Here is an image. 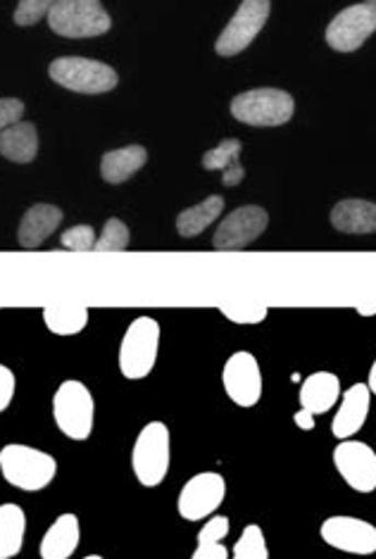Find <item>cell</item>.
<instances>
[{
    "instance_id": "cell-1",
    "label": "cell",
    "mask_w": 376,
    "mask_h": 559,
    "mask_svg": "<svg viewBox=\"0 0 376 559\" xmlns=\"http://www.w3.org/2000/svg\"><path fill=\"white\" fill-rule=\"evenodd\" d=\"M0 474L12 488L36 492L52 484V478L58 476V462L46 450L8 443L0 450Z\"/></svg>"
},
{
    "instance_id": "cell-2",
    "label": "cell",
    "mask_w": 376,
    "mask_h": 559,
    "mask_svg": "<svg viewBox=\"0 0 376 559\" xmlns=\"http://www.w3.org/2000/svg\"><path fill=\"white\" fill-rule=\"evenodd\" d=\"M172 464V436L165 421H148L131 448V472L143 488H157Z\"/></svg>"
},
{
    "instance_id": "cell-3",
    "label": "cell",
    "mask_w": 376,
    "mask_h": 559,
    "mask_svg": "<svg viewBox=\"0 0 376 559\" xmlns=\"http://www.w3.org/2000/svg\"><path fill=\"white\" fill-rule=\"evenodd\" d=\"M52 419L70 441H86L96 426V401L84 381L67 379L52 395Z\"/></svg>"
},
{
    "instance_id": "cell-4",
    "label": "cell",
    "mask_w": 376,
    "mask_h": 559,
    "mask_svg": "<svg viewBox=\"0 0 376 559\" xmlns=\"http://www.w3.org/2000/svg\"><path fill=\"white\" fill-rule=\"evenodd\" d=\"M160 353V324L153 317L133 319L119 343V371L129 381L151 377Z\"/></svg>"
},
{
    "instance_id": "cell-5",
    "label": "cell",
    "mask_w": 376,
    "mask_h": 559,
    "mask_svg": "<svg viewBox=\"0 0 376 559\" xmlns=\"http://www.w3.org/2000/svg\"><path fill=\"white\" fill-rule=\"evenodd\" d=\"M48 24L64 38H91L110 32L113 20L101 0H58L48 12Z\"/></svg>"
},
{
    "instance_id": "cell-6",
    "label": "cell",
    "mask_w": 376,
    "mask_h": 559,
    "mask_svg": "<svg viewBox=\"0 0 376 559\" xmlns=\"http://www.w3.org/2000/svg\"><path fill=\"white\" fill-rule=\"evenodd\" d=\"M295 103L286 91L255 88L238 93L232 100V115L250 127H281L293 117Z\"/></svg>"
},
{
    "instance_id": "cell-7",
    "label": "cell",
    "mask_w": 376,
    "mask_h": 559,
    "mask_svg": "<svg viewBox=\"0 0 376 559\" xmlns=\"http://www.w3.org/2000/svg\"><path fill=\"white\" fill-rule=\"evenodd\" d=\"M48 74L56 84L74 93H86V96L113 91L119 82L110 64L89 58H58L56 62H50Z\"/></svg>"
},
{
    "instance_id": "cell-8",
    "label": "cell",
    "mask_w": 376,
    "mask_h": 559,
    "mask_svg": "<svg viewBox=\"0 0 376 559\" xmlns=\"http://www.w3.org/2000/svg\"><path fill=\"white\" fill-rule=\"evenodd\" d=\"M226 498V481L218 472H200L188 478L177 498V510L184 522H205L220 510Z\"/></svg>"
},
{
    "instance_id": "cell-9",
    "label": "cell",
    "mask_w": 376,
    "mask_h": 559,
    "mask_svg": "<svg viewBox=\"0 0 376 559\" xmlns=\"http://www.w3.org/2000/svg\"><path fill=\"white\" fill-rule=\"evenodd\" d=\"M222 385L224 393L230 395V401L236 407L250 409L258 405L262 401L265 381L260 362L255 359V355L248 350H238L226 359L222 369Z\"/></svg>"
},
{
    "instance_id": "cell-10",
    "label": "cell",
    "mask_w": 376,
    "mask_h": 559,
    "mask_svg": "<svg viewBox=\"0 0 376 559\" xmlns=\"http://www.w3.org/2000/svg\"><path fill=\"white\" fill-rule=\"evenodd\" d=\"M319 536L329 548L345 555L369 557L376 552V526L360 516L333 514L321 522Z\"/></svg>"
},
{
    "instance_id": "cell-11",
    "label": "cell",
    "mask_w": 376,
    "mask_h": 559,
    "mask_svg": "<svg viewBox=\"0 0 376 559\" xmlns=\"http://www.w3.org/2000/svg\"><path fill=\"white\" fill-rule=\"evenodd\" d=\"M333 467L339 476L360 496L376 490V452L372 445L348 438L333 448Z\"/></svg>"
},
{
    "instance_id": "cell-12",
    "label": "cell",
    "mask_w": 376,
    "mask_h": 559,
    "mask_svg": "<svg viewBox=\"0 0 376 559\" xmlns=\"http://www.w3.org/2000/svg\"><path fill=\"white\" fill-rule=\"evenodd\" d=\"M270 0H244L232 22L224 26L214 50L224 58L238 56L240 50H246L255 41V36L262 32L265 22L270 20Z\"/></svg>"
},
{
    "instance_id": "cell-13",
    "label": "cell",
    "mask_w": 376,
    "mask_h": 559,
    "mask_svg": "<svg viewBox=\"0 0 376 559\" xmlns=\"http://www.w3.org/2000/svg\"><path fill=\"white\" fill-rule=\"evenodd\" d=\"M270 226V215L258 205H244L230 212L214 231V250H244L265 234Z\"/></svg>"
},
{
    "instance_id": "cell-14",
    "label": "cell",
    "mask_w": 376,
    "mask_h": 559,
    "mask_svg": "<svg viewBox=\"0 0 376 559\" xmlns=\"http://www.w3.org/2000/svg\"><path fill=\"white\" fill-rule=\"evenodd\" d=\"M376 32V12L367 3L341 10L327 26V44L339 52L357 50Z\"/></svg>"
},
{
    "instance_id": "cell-15",
    "label": "cell",
    "mask_w": 376,
    "mask_h": 559,
    "mask_svg": "<svg viewBox=\"0 0 376 559\" xmlns=\"http://www.w3.org/2000/svg\"><path fill=\"white\" fill-rule=\"evenodd\" d=\"M369 407L372 393L367 389V383H353L351 389L341 395L339 405H336V415L331 421V433L336 441L355 438L362 431V426L367 424Z\"/></svg>"
},
{
    "instance_id": "cell-16",
    "label": "cell",
    "mask_w": 376,
    "mask_h": 559,
    "mask_svg": "<svg viewBox=\"0 0 376 559\" xmlns=\"http://www.w3.org/2000/svg\"><path fill=\"white\" fill-rule=\"evenodd\" d=\"M341 401V379L331 371H315L301 383L298 403L301 409H307L310 415L319 417L327 415Z\"/></svg>"
},
{
    "instance_id": "cell-17",
    "label": "cell",
    "mask_w": 376,
    "mask_h": 559,
    "mask_svg": "<svg viewBox=\"0 0 376 559\" xmlns=\"http://www.w3.org/2000/svg\"><path fill=\"white\" fill-rule=\"evenodd\" d=\"M79 540H82L79 516L64 512L48 526L42 545H38V555L42 559H70L79 548Z\"/></svg>"
},
{
    "instance_id": "cell-18",
    "label": "cell",
    "mask_w": 376,
    "mask_h": 559,
    "mask_svg": "<svg viewBox=\"0 0 376 559\" xmlns=\"http://www.w3.org/2000/svg\"><path fill=\"white\" fill-rule=\"evenodd\" d=\"M60 224H62L60 207L48 205V203H38L24 212L20 229H17V241L26 250L42 248L46 238L56 234Z\"/></svg>"
},
{
    "instance_id": "cell-19",
    "label": "cell",
    "mask_w": 376,
    "mask_h": 559,
    "mask_svg": "<svg viewBox=\"0 0 376 559\" xmlns=\"http://www.w3.org/2000/svg\"><path fill=\"white\" fill-rule=\"evenodd\" d=\"M331 224L341 234H376V203L357 201V198L336 203L331 210Z\"/></svg>"
},
{
    "instance_id": "cell-20",
    "label": "cell",
    "mask_w": 376,
    "mask_h": 559,
    "mask_svg": "<svg viewBox=\"0 0 376 559\" xmlns=\"http://www.w3.org/2000/svg\"><path fill=\"white\" fill-rule=\"evenodd\" d=\"M38 153V131L32 122H17L0 131V155L12 163L26 165Z\"/></svg>"
},
{
    "instance_id": "cell-21",
    "label": "cell",
    "mask_w": 376,
    "mask_h": 559,
    "mask_svg": "<svg viewBox=\"0 0 376 559\" xmlns=\"http://www.w3.org/2000/svg\"><path fill=\"white\" fill-rule=\"evenodd\" d=\"M148 153L143 145H129V148H119L105 153L101 159V175L107 183H125L145 165Z\"/></svg>"
},
{
    "instance_id": "cell-22",
    "label": "cell",
    "mask_w": 376,
    "mask_h": 559,
    "mask_svg": "<svg viewBox=\"0 0 376 559\" xmlns=\"http://www.w3.org/2000/svg\"><path fill=\"white\" fill-rule=\"evenodd\" d=\"M240 151H244L240 141L226 139L218 145V148H212L203 155V167L222 171L224 186H236L246 177V169L240 165Z\"/></svg>"
},
{
    "instance_id": "cell-23",
    "label": "cell",
    "mask_w": 376,
    "mask_h": 559,
    "mask_svg": "<svg viewBox=\"0 0 376 559\" xmlns=\"http://www.w3.org/2000/svg\"><path fill=\"white\" fill-rule=\"evenodd\" d=\"M26 514L15 502L0 504V559L17 557L24 548Z\"/></svg>"
},
{
    "instance_id": "cell-24",
    "label": "cell",
    "mask_w": 376,
    "mask_h": 559,
    "mask_svg": "<svg viewBox=\"0 0 376 559\" xmlns=\"http://www.w3.org/2000/svg\"><path fill=\"white\" fill-rule=\"evenodd\" d=\"M44 324L56 336H77L89 324V308L84 305H48L44 308Z\"/></svg>"
},
{
    "instance_id": "cell-25",
    "label": "cell",
    "mask_w": 376,
    "mask_h": 559,
    "mask_svg": "<svg viewBox=\"0 0 376 559\" xmlns=\"http://www.w3.org/2000/svg\"><path fill=\"white\" fill-rule=\"evenodd\" d=\"M224 210V201L220 195H210L205 198L203 203H198L193 207H188L184 212H179L177 217V231L184 238H196L203 234L208 226L222 215Z\"/></svg>"
},
{
    "instance_id": "cell-26",
    "label": "cell",
    "mask_w": 376,
    "mask_h": 559,
    "mask_svg": "<svg viewBox=\"0 0 376 559\" xmlns=\"http://www.w3.org/2000/svg\"><path fill=\"white\" fill-rule=\"evenodd\" d=\"M232 559H270V545H267L265 531L258 524H248L240 531L232 548Z\"/></svg>"
},
{
    "instance_id": "cell-27",
    "label": "cell",
    "mask_w": 376,
    "mask_h": 559,
    "mask_svg": "<svg viewBox=\"0 0 376 559\" xmlns=\"http://www.w3.org/2000/svg\"><path fill=\"white\" fill-rule=\"evenodd\" d=\"M129 229L122 219H107L103 234L96 238V252H122L129 246Z\"/></svg>"
},
{
    "instance_id": "cell-28",
    "label": "cell",
    "mask_w": 376,
    "mask_h": 559,
    "mask_svg": "<svg viewBox=\"0 0 376 559\" xmlns=\"http://www.w3.org/2000/svg\"><path fill=\"white\" fill-rule=\"evenodd\" d=\"M220 312L230 319L234 324H260L270 314L265 305H244V302H232V305H220Z\"/></svg>"
},
{
    "instance_id": "cell-29",
    "label": "cell",
    "mask_w": 376,
    "mask_h": 559,
    "mask_svg": "<svg viewBox=\"0 0 376 559\" xmlns=\"http://www.w3.org/2000/svg\"><path fill=\"white\" fill-rule=\"evenodd\" d=\"M60 243H62L67 250L89 252V250L96 248V231H93L89 224H79V226H72V229H67V231L60 236Z\"/></svg>"
},
{
    "instance_id": "cell-30",
    "label": "cell",
    "mask_w": 376,
    "mask_h": 559,
    "mask_svg": "<svg viewBox=\"0 0 376 559\" xmlns=\"http://www.w3.org/2000/svg\"><path fill=\"white\" fill-rule=\"evenodd\" d=\"M56 3L58 0H20L15 10V22L20 26H32L38 20H44Z\"/></svg>"
},
{
    "instance_id": "cell-31",
    "label": "cell",
    "mask_w": 376,
    "mask_h": 559,
    "mask_svg": "<svg viewBox=\"0 0 376 559\" xmlns=\"http://www.w3.org/2000/svg\"><path fill=\"white\" fill-rule=\"evenodd\" d=\"M232 524L230 516L222 514H212L205 519V524L198 531V543H222L226 536H230Z\"/></svg>"
},
{
    "instance_id": "cell-32",
    "label": "cell",
    "mask_w": 376,
    "mask_h": 559,
    "mask_svg": "<svg viewBox=\"0 0 376 559\" xmlns=\"http://www.w3.org/2000/svg\"><path fill=\"white\" fill-rule=\"evenodd\" d=\"M15 391H17V379L12 374V369L0 365V415L15 401Z\"/></svg>"
},
{
    "instance_id": "cell-33",
    "label": "cell",
    "mask_w": 376,
    "mask_h": 559,
    "mask_svg": "<svg viewBox=\"0 0 376 559\" xmlns=\"http://www.w3.org/2000/svg\"><path fill=\"white\" fill-rule=\"evenodd\" d=\"M24 115V103L20 98H0V131L17 124Z\"/></svg>"
},
{
    "instance_id": "cell-34",
    "label": "cell",
    "mask_w": 376,
    "mask_h": 559,
    "mask_svg": "<svg viewBox=\"0 0 376 559\" xmlns=\"http://www.w3.org/2000/svg\"><path fill=\"white\" fill-rule=\"evenodd\" d=\"M191 559H232V552L224 543H198Z\"/></svg>"
},
{
    "instance_id": "cell-35",
    "label": "cell",
    "mask_w": 376,
    "mask_h": 559,
    "mask_svg": "<svg viewBox=\"0 0 376 559\" xmlns=\"http://www.w3.org/2000/svg\"><path fill=\"white\" fill-rule=\"evenodd\" d=\"M293 421H295V426H298L301 431H313L315 429V415H310V412H307V409L295 412Z\"/></svg>"
},
{
    "instance_id": "cell-36",
    "label": "cell",
    "mask_w": 376,
    "mask_h": 559,
    "mask_svg": "<svg viewBox=\"0 0 376 559\" xmlns=\"http://www.w3.org/2000/svg\"><path fill=\"white\" fill-rule=\"evenodd\" d=\"M367 389L369 393L376 397V359L372 362V369H369V377H367Z\"/></svg>"
},
{
    "instance_id": "cell-37",
    "label": "cell",
    "mask_w": 376,
    "mask_h": 559,
    "mask_svg": "<svg viewBox=\"0 0 376 559\" xmlns=\"http://www.w3.org/2000/svg\"><path fill=\"white\" fill-rule=\"evenodd\" d=\"M357 314L360 317H374L376 314V305H372V308H357Z\"/></svg>"
},
{
    "instance_id": "cell-38",
    "label": "cell",
    "mask_w": 376,
    "mask_h": 559,
    "mask_svg": "<svg viewBox=\"0 0 376 559\" xmlns=\"http://www.w3.org/2000/svg\"><path fill=\"white\" fill-rule=\"evenodd\" d=\"M362 3H367V5L376 12V0H362Z\"/></svg>"
},
{
    "instance_id": "cell-39",
    "label": "cell",
    "mask_w": 376,
    "mask_h": 559,
    "mask_svg": "<svg viewBox=\"0 0 376 559\" xmlns=\"http://www.w3.org/2000/svg\"><path fill=\"white\" fill-rule=\"evenodd\" d=\"M84 559H103L101 555H89V557H84Z\"/></svg>"
}]
</instances>
